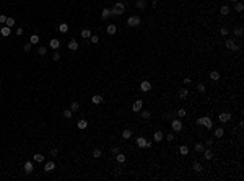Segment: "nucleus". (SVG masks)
<instances>
[{"label": "nucleus", "mask_w": 244, "mask_h": 181, "mask_svg": "<svg viewBox=\"0 0 244 181\" xmlns=\"http://www.w3.org/2000/svg\"><path fill=\"white\" fill-rule=\"evenodd\" d=\"M124 10H125V5H124L122 2H117L116 5H114V8L111 10V15L119 16V15H122V13H124Z\"/></svg>", "instance_id": "nucleus-1"}, {"label": "nucleus", "mask_w": 244, "mask_h": 181, "mask_svg": "<svg viewBox=\"0 0 244 181\" xmlns=\"http://www.w3.org/2000/svg\"><path fill=\"white\" fill-rule=\"evenodd\" d=\"M127 25H129V26H132V28H137V26H140V25H142V18H140L138 15H132V16H129Z\"/></svg>", "instance_id": "nucleus-2"}, {"label": "nucleus", "mask_w": 244, "mask_h": 181, "mask_svg": "<svg viewBox=\"0 0 244 181\" xmlns=\"http://www.w3.org/2000/svg\"><path fill=\"white\" fill-rule=\"evenodd\" d=\"M195 122H197V126H205L207 129H212V126H213V122H212L210 118H199Z\"/></svg>", "instance_id": "nucleus-3"}, {"label": "nucleus", "mask_w": 244, "mask_h": 181, "mask_svg": "<svg viewBox=\"0 0 244 181\" xmlns=\"http://www.w3.org/2000/svg\"><path fill=\"white\" fill-rule=\"evenodd\" d=\"M171 129L174 132H181V131H182V121H181V119H172Z\"/></svg>", "instance_id": "nucleus-4"}, {"label": "nucleus", "mask_w": 244, "mask_h": 181, "mask_svg": "<svg viewBox=\"0 0 244 181\" xmlns=\"http://www.w3.org/2000/svg\"><path fill=\"white\" fill-rule=\"evenodd\" d=\"M137 147H140V148H150V147H152V142H148V140L143 139V137H138V139H137Z\"/></svg>", "instance_id": "nucleus-5"}, {"label": "nucleus", "mask_w": 244, "mask_h": 181, "mask_svg": "<svg viewBox=\"0 0 244 181\" xmlns=\"http://www.w3.org/2000/svg\"><path fill=\"white\" fill-rule=\"evenodd\" d=\"M225 44H226V47H228V49H231V51H238V49H239V46L233 41V39H226Z\"/></svg>", "instance_id": "nucleus-6"}, {"label": "nucleus", "mask_w": 244, "mask_h": 181, "mask_svg": "<svg viewBox=\"0 0 244 181\" xmlns=\"http://www.w3.org/2000/svg\"><path fill=\"white\" fill-rule=\"evenodd\" d=\"M142 108H143V101H142V100H137L135 103L132 104V111H135V113L142 111Z\"/></svg>", "instance_id": "nucleus-7"}, {"label": "nucleus", "mask_w": 244, "mask_h": 181, "mask_svg": "<svg viewBox=\"0 0 244 181\" xmlns=\"http://www.w3.org/2000/svg\"><path fill=\"white\" fill-rule=\"evenodd\" d=\"M52 170H55V163L54 162H46V165H44V171H46V173H51Z\"/></svg>", "instance_id": "nucleus-8"}, {"label": "nucleus", "mask_w": 244, "mask_h": 181, "mask_svg": "<svg viewBox=\"0 0 244 181\" xmlns=\"http://www.w3.org/2000/svg\"><path fill=\"white\" fill-rule=\"evenodd\" d=\"M140 90H142V91H150V90H152V83L146 82V80H143V82L140 83Z\"/></svg>", "instance_id": "nucleus-9"}, {"label": "nucleus", "mask_w": 244, "mask_h": 181, "mask_svg": "<svg viewBox=\"0 0 244 181\" xmlns=\"http://www.w3.org/2000/svg\"><path fill=\"white\" fill-rule=\"evenodd\" d=\"M218 119H220V122H228L229 119H231V114L229 113H221L218 116Z\"/></svg>", "instance_id": "nucleus-10"}, {"label": "nucleus", "mask_w": 244, "mask_h": 181, "mask_svg": "<svg viewBox=\"0 0 244 181\" xmlns=\"http://www.w3.org/2000/svg\"><path fill=\"white\" fill-rule=\"evenodd\" d=\"M202 155H203V158H205V160H212V158H213V153H212L210 148H203Z\"/></svg>", "instance_id": "nucleus-11"}, {"label": "nucleus", "mask_w": 244, "mask_h": 181, "mask_svg": "<svg viewBox=\"0 0 244 181\" xmlns=\"http://www.w3.org/2000/svg\"><path fill=\"white\" fill-rule=\"evenodd\" d=\"M163 137H165V134H163L161 131H156V132L153 134V139H155V142H161V140H163Z\"/></svg>", "instance_id": "nucleus-12"}, {"label": "nucleus", "mask_w": 244, "mask_h": 181, "mask_svg": "<svg viewBox=\"0 0 244 181\" xmlns=\"http://www.w3.org/2000/svg\"><path fill=\"white\" fill-rule=\"evenodd\" d=\"M49 46H51L52 49H59V46H60V41H59V39H54V38H52L51 41H49Z\"/></svg>", "instance_id": "nucleus-13"}, {"label": "nucleus", "mask_w": 244, "mask_h": 181, "mask_svg": "<svg viewBox=\"0 0 244 181\" xmlns=\"http://www.w3.org/2000/svg\"><path fill=\"white\" fill-rule=\"evenodd\" d=\"M10 31H11V28H8V26H2V28H0V34H2V36H8V34H10Z\"/></svg>", "instance_id": "nucleus-14"}, {"label": "nucleus", "mask_w": 244, "mask_h": 181, "mask_svg": "<svg viewBox=\"0 0 244 181\" xmlns=\"http://www.w3.org/2000/svg\"><path fill=\"white\" fill-rule=\"evenodd\" d=\"M25 171H26V175L33 173V163H31V162H26L25 163Z\"/></svg>", "instance_id": "nucleus-15"}, {"label": "nucleus", "mask_w": 244, "mask_h": 181, "mask_svg": "<svg viewBox=\"0 0 244 181\" xmlns=\"http://www.w3.org/2000/svg\"><path fill=\"white\" fill-rule=\"evenodd\" d=\"M68 49H70V51H77V49H78V42H77V39H72V41L68 42Z\"/></svg>", "instance_id": "nucleus-16"}, {"label": "nucleus", "mask_w": 244, "mask_h": 181, "mask_svg": "<svg viewBox=\"0 0 244 181\" xmlns=\"http://www.w3.org/2000/svg\"><path fill=\"white\" fill-rule=\"evenodd\" d=\"M91 101H93V104H101V103H103V96H101V95H95L91 98Z\"/></svg>", "instance_id": "nucleus-17"}, {"label": "nucleus", "mask_w": 244, "mask_h": 181, "mask_svg": "<svg viewBox=\"0 0 244 181\" xmlns=\"http://www.w3.org/2000/svg\"><path fill=\"white\" fill-rule=\"evenodd\" d=\"M132 134H134V131H132V129H124L122 131V137L124 139H130Z\"/></svg>", "instance_id": "nucleus-18"}, {"label": "nucleus", "mask_w": 244, "mask_h": 181, "mask_svg": "<svg viewBox=\"0 0 244 181\" xmlns=\"http://www.w3.org/2000/svg\"><path fill=\"white\" fill-rule=\"evenodd\" d=\"M213 134H215V137L221 139V137L225 135V129H223V127H218V129H215V132H213Z\"/></svg>", "instance_id": "nucleus-19"}, {"label": "nucleus", "mask_w": 244, "mask_h": 181, "mask_svg": "<svg viewBox=\"0 0 244 181\" xmlns=\"http://www.w3.org/2000/svg\"><path fill=\"white\" fill-rule=\"evenodd\" d=\"M177 95H179V98H182V100H184V98H187V95H189V90H187V88H181V90H179V93H177Z\"/></svg>", "instance_id": "nucleus-20"}, {"label": "nucleus", "mask_w": 244, "mask_h": 181, "mask_svg": "<svg viewBox=\"0 0 244 181\" xmlns=\"http://www.w3.org/2000/svg\"><path fill=\"white\" fill-rule=\"evenodd\" d=\"M220 13H221L223 16L229 15V7H228V5H221V8H220Z\"/></svg>", "instance_id": "nucleus-21"}, {"label": "nucleus", "mask_w": 244, "mask_h": 181, "mask_svg": "<svg viewBox=\"0 0 244 181\" xmlns=\"http://www.w3.org/2000/svg\"><path fill=\"white\" fill-rule=\"evenodd\" d=\"M210 78H212L213 82L220 80V72H216V70H213V72H210Z\"/></svg>", "instance_id": "nucleus-22"}, {"label": "nucleus", "mask_w": 244, "mask_h": 181, "mask_svg": "<svg viewBox=\"0 0 244 181\" xmlns=\"http://www.w3.org/2000/svg\"><path fill=\"white\" fill-rule=\"evenodd\" d=\"M59 31H60V33H67V31H68V25H67V23H60V25H59Z\"/></svg>", "instance_id": "nucleus-23"}, {"label": "nucleus", "mask_w": 244, "mask_h": 181, "mask_svg": "<svg viewBox=\"0 0 244 181\" xmlns=\"http://www.w3.org/2000/svg\"><path fill=\"white\" fill-rule=\"evenodd\" d=\"M109 16H111V10H109V8H104L103 13H101V18L106 20V18H109Z\"/></svg>", "instance_id": "nucleus-24"}, {"label": "nucleus", "mask_w": 244, "mask_h": 181, "mask_svg": "<svg viewBox=\"0 0 244 181\" xmlns=\"http://www.w3.org/2000/svg\"><path fill=\"white\" fill-rule=\"evenodd\" d=\"M15 25V18H11V16H7V21H5V26L8 28H11V26Z\"/></svg>", "instance_id": "nucleus-25"}, {"label": "nucleus", "mask_w": 244, "mask_h": 181, "mask_svg": "<svg viewBox=\"0 0 244 181\" xmlns=\"http://www.w3.org/2000/svg\"><path fill=\"white\" fill-rule=\"evenodd\" d=\"M86 126H88L86 119H80L78 121V129H86Z\"/></svg>", "instance_id": "nucleus-26"}, {"label": "nucleus", "mask_w": 244, "mask_h": 181, "mask_svg": "<svg viewBox=\"0 0 244 181\" xmlns=\"http://www.w3.org/2000/svg\"><path fill=\"white\" fill-rule=\"evenodd\" d=\"M116 31H117V26L116 25H109L108 26V33L109 34H116Z\"/></svg>", "instance_id": "nucleus-27"}, {"label": "nucleus", "mask_w": 244, "mask_h": 181, "mask_svg": "<svg viewBox=\"0 0 244 181\" xmlns=\"http://www.w3.org/2000/svg\"><path fill=\"white\" fill-rule=\"evenodd\" d=\"M135 5H137V8H140V10H142V8L146 7V0H137Z\"/></svg>", "instance_id": "nucleus-28"}, {"label": "nucleus", "mask_w": 244, "mask_h": 181, "mask_svg": "<svg viewBox=\"0 0 244 181\" xmlns=\"http://www.w3.org/2000/svg\"><path fill=\"white\" fill-rule=\"evenodd\" d=\"M116 155H117V157H116V160H117L119 163H124V162H125V155H124V153L119 152V153H116Z\"/></svg>", "instance_id": "nucleus-29"}, {"label": "nucleus", "mask_w": 244, "mask_h": 181, "mask_svg": "<svg viewBox=\"0 0 244 181\" xmlns=\"http://www.w3.org/2000/svg\"><path fill=\"white\" fill-rule=\"evenodd\" d=\"M82 38L90 39L91 38V31H90V29H83V31H82Z\"/></svg>", "instance_id": "nucleus-30"}, {"label": "nucleus", "mask_w": 244, "mask_h": 181, "mask_svg": "<svg viewBox=\"0 0 244 181\" xmlns=\"http://www.w3.org/2000/svg\"><path fill=\"white\" fill-rule=\"evenodd\" d=\"M179 152H181V155H187V153H189L187 145H181V147H179Z\"/></svg>", "instance_id": "nucleus-31"}, {"label": "nucleus", "mask_w": 244, "mask_h": 181, "mask_svg": "<svg viewBox=\"0 0 244 181\" xmlns=\"http://www.w3.org/2000/svg\"><path fill=\"white\" fill-rule=\"evenodd\" d=\"M33 160L36 162V163H41V162H44V157L41 155V153H36V155L33 157Z\"/></svg>", "instance_id": "nucleus-32"}, {"label": "nucleus", "mask_w": 244, "mask_h": 181, "mask_svg": "<svg viewBox=\"0 0 244 181\" xmlns=\"http://www.w3.org/2000/svg\"><path fill=\"white\" fill-rule=\"evenodd\" d=\"M194 170L197 171V173H202V170H203V168H202V165H200L199 162H194Z\"/></svg>", "instance_id": "nucleus-33"}, {"label": "nucleus", "mask_w": 244, "mask_h": 181, "mask_svg": "<svg viewBox=\"0 0 244 181\" xmlns=\"http://www.w3.org/2000/svg\"><path fill=\"white\" fill-rule=\"evenodd\" d=\"M29 42L31 44H38L39 42V36H38V34H33V36L29 38Z\"/></svg>", "instance_id": "nucleus-34"}, {"label": "nucleus", "mask_w": 244, "mask_h": 181, "mask_svg": "<svg viewBox=\"0 0 244 181\" xmlns=\"http://www.w3.org/2000/svg\"><path fill=\"white\" fill-rule=\"evenodd\" d=\"M78 108H80V104L77 103V101H73V103L70 104V109H72V113H75V111H78Z\"/></svg>", "instance_id": "nucleus-35"}, {"label": "nucleus", "mask_w": 244, "mask_h": 181, "mask_svg": "<svg viewBox=\"0 0 244 181\" xmlns=\"http://www.w3.org/2000/svg\"><path fill=\"white\" fill-rule=\"evenodd\" d=\"M203 144H195V152H199V153H202L203 152Z\"/></svg>", "instance_id": "nucleus-36"}, {"label": "nucleus", "mask_w": 244, "mask_h": 181, "mask_svg": "<svg viewBox=\"0 0 244 181\" xmlns=\"http://www.w3.org/2000/svg\"><path fill=\"white\" fill-rule=\"evenodd\" d=\"M197 91H199V93H205V85H203V83H199V85H197Z\"/></svg>", "instance_id": "nucleus-37"}, {"label": "nucleus", "mask_w": 244, "mask_h": 181, "mask_svg": "<svg viewBox=\"0 0 244 181\" xmlns=\"http://www.w3.org/2000/svg\"><path fill=\"white\" fill-rule=\"evenodd\" d=\"M234 8H236V12H239V13H241V12L244 10V5H242L241 2H236V7H234Z\"/></svg>", "instance_id": "nucleus-38"}, {"label": "nucleus", "mask_w": 244, "mask_h": 181, "mask_svg": "<svg viewBox=\"0 0 244 181\" xmlns=\"http://www.w3.org/2000/svg\"><path fill=\"white\" fill-rule=\"evenodd\" d=\"M242 33H244V31H242V28H241V26L234 28V34H236V36H242Z\"/></svg>", "instance_id": "nucleus-39"}, {"label": "nucleus", "mask_w": 244, "mask_h": 181, "mask_svg": "<svg viewBox=\"0 0 244 181\" xmlns=\"http://www.w3.org/2000/svg\"><path fill=\"white\" fill-rule=\"evenodd\" d=\"M101 157V150L99 148H95L93 150V158H99Z\"/></svg>", "instance_id": "nucleus-40"}, {"label": "nucleus", "mask_w": 244, "mask_h": 181, "mask_svg": "<svg viewBox=\"0 0 244 181\" xmlns=\"http://www.w3.org/2000/svg\"><path fill=\"white\" fill-rule=\"evenodd\" d=\"M176 114H177V116H179V118H184V116H185V109H184V108L177 109V111H176Z\"/></svg>", "instance_id": "nucleus-41"}, {"label": "nucleus", "mask_w": 244, "mask_h": 181, "mask_svg": "<svg viewBox=\"0 0 244 181\" xmlns=\"http://www.w3.org/2000/svg\"><path fill=\"white\" fill-rule=\"evenodd\" d=\"M72 114H73V113H72V109H65V111H64V118L70 119V118H72Z\"/></svg>", "instance_id": "nucleus-42"}, {"label": "nucleus", "mask_w": 244, "mask_h": 181, "mask_svg": "<svg viewBox=\"0 0 244 181\" xmlns=\"http://www.w3.org/2000/svg\"><path fill=\"white\" fill-rule=\"evenodd\" d=\"M220 33H221V36H226V34H228L229 31H228V28H225V26H221V28H220Z\"/></svg>", "instance_id": "nucleus-43"}, {"label": "nucleus", "mask_w": 244, "mask_h": 181, "mask_svg": "<svg viewBox=\"0 0 244 181\" xmlns=\"http://www.w3.org/2000/svg\"><path fill=\"white\" fill-rule=\"evenodd\" d=\"M38 52H39V56H46L47 49H46V47H44V46H41V47H39V51H38Z\"/></svg>", "instance_id": "nucleus-44"}, {"label": "nucleus", "mask_w": 244, "mask_h": 181, "mask_svg": "<svg viewBox=\"0 0 244 181\" xmlns=\"http://www.w3.org/2000/svg\"><path fill=\"white\" fill-rule=\"evenodd\" d=\"M31 47H33V44H31V42H26L23 49H25V52H29V51H31Z\"/></svg>", "instance_id": "nucleus-45"}, {"label": "nucleus", "mask_w": 244, "mask_h": 181, "mask_svg": "<svg viewBox=\"0 0 244 181\" xmlns=\"http://www.w3.org/2000/svg\"><path fill=\"white\" fill-rule=\"evenodd\" d=\"M142 118H143V119H150V111H146V109H145V111H142Z\"/></svg>", "instance_id": "nucleus-46"}, {"label": "nucleus", "mask_w": 244, "mask_h": 181, "mask_svg": "<svg viewBox=\"0 0 244 181\" xmlns=\"http://www.w3.org/2000/svg\"><path fill=\"white\" fill-rule=\"evenodd\" d=\"M52 59H54L55 62H57V60L60 59V54H59V52H54V54H52Z\"/></svg>", "instance_id": "nucleus-47"}, {"label": "nucleus", "mask_w": 244, "mask_h": 181, "mask_svg": "<svg viewBox=\"0 0 244 181\" xmlns=\"http://www.w3.org/2000/svg\"><path fill=\"white\" fill-rule=\"evenodd\" d=\"M166 140H168V142H172V140H174V134H168L166 135Z\"/></svg>", "instance_id": "nucleus-48"}, {"label": "nucleus", "mask_w": 244, "mask_h": 181, "mask_svg": "<svg viewBox=\"0 0 244 181\" xmlns=\"http://www.w3.org/2000/svg\"><path fill=\"white\" fill-rule=\"evenodd\" d=\"M90 39H91V42H93V44H96L98 41H99V38H98V36H91Z\"/></svg>", "instance_id": "nucleus-49"}, {"label": "nucleus", "mask_w": 244, "mask_h": 181, "mask_svg": "<svg viewBox=\"0 0 244 181\" xmlns=\"http://www.w3.org/2000/svg\"><path fill=\"white\" fill-rule=\"evenodd\" d=\"M205 145H207V147H208V148H210V147H212V145H213V140H212V139H208V140H207V142H205Z\"/></svg>", "instance_id": "nucleus-50"}, {"label": "nucleus", "mask_w": 244, "mask_h": 181, "mask_svg": "<svg viewBox=\"0 0 244 181\" xmlns=\"http://www.w3.org/2000/svg\"><path fill=\"white\" fill-rule=\"evenodd\" d=\"M111 152H112L114 155H116V153H119V147H112V148H111Z\"/></svg>", "instance_id": "nucleus-51"}, {"label": "nucleus", "mask_w": 244, "mask_h": 181, "mask_svg": "<svg viewBox=\"0 0 244 181\" xmlns=\"http://www.w3.org/2000/svg\"><path fill=\"white\" fill-rule=\"evenodd\" d=\"M7 21V16L5 15H0V23H5Z\"/></svg>", "instance_id": "nucleus-52"}, {"label": "nucleus", "mask_w": 244, "mask_h": 181, "mask_svg": "<svg viewBox=\"0 0 244 181\" xmlns=\"http://www.w3.org/2000/svg\"><path fill=\"white\" fill-rule=\"evenodd\" d=\"M57 153H59V152H57V148H52V150H51V155H52V157H55Z\"/></svg>", "instance_id": "nucleus-53"}, {"label": "nucleus", "mask_w": 244, "mask_h": 181, "mask_svg": "<svg viewBox=\"0 0 244 181\" xmlns=\"http://www.w3.org/2000/svg\"><path fill=\"white\" fill-rule=\"evenodd\" d=\"M16 34L21 36V34H23V28H18V29H16Z\"/></svg>", "instance_id": "nucleus-54"}, {"label": "nucleus", "mask_w": 244, "mask_h": 181, "mask_svg": "<svg viewBox=\"0 0 244 181\" xmlns=\"http://www.w3.org/2000/svg\"><path fill=\"white\" fill-rule=\"evenodd\" d=\"M190 82H192V80H190V78H184V83H185V85H189Z\"/></svg>", "instance_id": "nucleus-55"}, {"label": "nucleus", "mask_w": 244, "mask_h": 181, "mask_svg": "<svg viewBox=\"0 0 244 181\" xmlns=\"http://www.w3.org/2000/svg\"><path fill=\"white\" fill-rule=\"evenodd\" d=\"M156 2H158V0H153V7H156Z\"/></svg>", "instance_id": "nucleus-56"}, {"label": "nucleus", "mask_w": 244, "mask_h": 181, "mask_svg": "<svg viewBox=\"0 0 244 181\" xmlns=\"http://www.w3.org/2000/svg\"><path fill=\"white\" fill-rule=\"evenodd\" d=\"M231 2H233V3H236V2H238V0H231Z\"/></svg>", "instance_id": "nucleus-57"}]
</instances>
